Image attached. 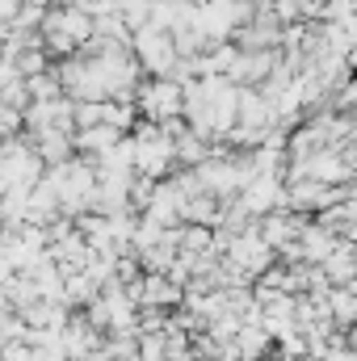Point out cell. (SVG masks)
<instances>
[{"mask_svg": "<svg viewBox=\"0 0 357 361\" xmlns=\"http://www.w3.org/2000/svg\"><path fill=\"white\" fill-rule=\"evenodd\" d=\"M135 105L143 118L152 122H173V118H185V85L177 76H147L139 92H135Z\"/></svg>", "mask_w": 357, "mask_h": 361, "instance_id": "6da1fadb", "label": "cell"}, {"mask_svg": "<svg viewBox=\"0 0 357 361\" xmlns=\"http://www.w3.org/2000/svg\"><path fill=\"white\" fill-rule=\"evenodd\" d=\"M126 135L118 130V126H109V122H97V126H85V130H76V152L80 156H89V160H105L118 143H122Z\"/></svg>", "mask_w": 357, "mask_h": 361, "instance_id": "7a4b0ae2", "label": "cell"}, {"mask_svg": "<svg viewBox=\"0 0 357 361\" xmlns=\"http://www.w3.org/2000/svg\"><path fill=\"white\" fill-rule=\"evenodd\" d=\"M139 357L143 361H173V353H169V332H143L139 336Z\"/></svg>", "mask_w": 357, "mask_h": 361, "instance_id": "3957f363", "label": "cell"}, {"mask_svg": "<svg viewBox=\"0 0 357 361\" xmlns=\"http://www.w3.org/2000/svg\"><path fill=\"white\" fill-rule=\"evenodd\" d=\"M345 345H349V349H357V324H353V328H345Z\"/></svg>", "mask_w": 357, "mask_h": 361, "instance_id": "277c9868", "label": "cell"}]
</instances>
